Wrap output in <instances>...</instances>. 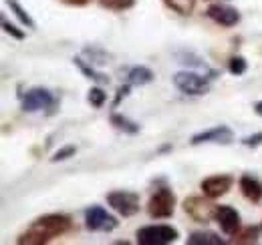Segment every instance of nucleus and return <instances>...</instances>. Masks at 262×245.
I'll list each match as a JSON object with an SVG mask.
<instances>
[{"label": "nucleus", "mask_w": 262, "mask_h": 245, "mask_svg": "<svg viewBox=\"0 0 262 245\" xmlns=\"http://www.w3.org/2000/svg\"><path fill=\"white\" fill-rule=\"evenodd\" d=\"M131 87H133L131 83H125V85H121V87L117 89V94H115V99H113V103H111V105H113V109H117V107L121 105V101H123V99L129 94Z\"/></svg>", "instance_id": "nucleus-28"}, {"label": "nucleus", "mask_w": 262, "mask_h": 245, "mask_svg": "<svg viewBox=\"0 0 262 245\" xmlns=\"http://www.w3.org/2000/svg\"><path fill=\"white\" fill-rule=\"evenodd\" d=\"M216 79V72L210 70L208 75H202L196 70H180L173 75V85L178 91H182L184 94H190V96H200V94H206L210 92L212 87V81Z\"/></svg>", "instance_id": "nucleus-2"}, {"label": "nucleus", "mask_w": 262, "mask_h": 245, "mask_svg": "<svg viewBox=\"0 0 262 245\" xmlns=\"http://www.w3.org/2000/svg\"><path fill=\"white\" fill-rule=\"evenodd\" d=\"M23 111L25 113H38V111H45V113H55V109L59 107V99L45 87H33L23 94Z\"/></svg>", "instance_id": "nucleus-5"}, {"label": "nucleus", "mask_w": 262, "mask_h": 245, "mask_svg": "<svg viewBox=\"0 0 262 245\" xmlns=\"http://www.w3.org/2000/svg\"><path fill=\"white\" fill-rule=\"evenodd\" d=\"M188 245H224V239L214 231H194L188 237Z\"/></svg>", "instance_id": "nucleus-18"}, {"label": "nucleus", "mask_w": 262, "mask_h": 245, "mask_svg": "<svg viewBox=\"0 0 262 245\" xmlns=\"http://www.w3.org/2000/svg\"><path fill=\"white\" fill-rule=\"evenodd\" d=\"M164 4L180 16H192L196 10L198 0H164Z\"/></svg>", "instance_id": "nucleus-20"}, {"label": "nucleus", "mask_w": 262, "mask_h": 245, "mask_svg": "<svg viewBox=\"0 0 262 245\" xmlns=\"http://www.w3.org/2000/svg\"><path fill=\"white\" fill-rule=\"evenodd\" d=\"M75 153H77V147H75V145H65V147H61L59 151H55V155L51 157V163H61V161H67V159L75 157Z\"/></svg>", "instance_id": "nucleus-24"}, {"label": "nucleus", "mask_w": 262, "mask_h": 245, "mask_svg": "<svg viewBox=\"0 0 262 245\" xmlns=\"http://www.w3.org/2000/svg\"><path fill=\"white\" fill-rule=\"evenodd\" d=\"M105 199H107V205L119 217H133L139 213V207H141L139 193H135V191L115 189V191H109L105 195Z\"/></svg>", "instance_id": "nucleus-7"}, {"label": "nucleus", "mask_w": 262, "mask_h": 245, "mask_svg": "<svg viewBox=\"0 0 262 245\" xmlns=\"http://www.w3.org/2000/svg\"><path fill=\"white\" fill-rule=\"evenodd\" d=\"M206 16L212 20V22H216L218 27H224V29H232V27H236L238 22H240V12H238V8H234V6H230V4H224V2H214V4H210L208 8H206Z\"/></svg>", "instance_id": "nucleus-9"}, {"label": "nucleus", "mask_w": 262, "mask_h": 245, "mask_svg": "<svg viewBox=\"0 0 262 245\" xmlns=\"http://www.w3.org/2000/svg\"><path fill=\"white\" fill-rule=\"evenodd\" d=\"M182 209L194 223H210V221H214L218 205L214 203V199H210L206 195H190L184 199Z\"/></svg>", "instance_id": "nucleus-6"}, {"label": "nucleus", "mask_w": 262, "mask_h": 245, "mask_svg": "<svg viewBox=\"0 0 262 245\" xmlns=\"http://www.w3.org/2000/svg\"><path fill=\"white\" fill-rule=\"evenodd\" d=\"M238 187H240V193L246 201L250 203H260L262 201V181L256 175H250V173H244L240 179H238Z\"/></svg>", "instance_id": "nucleus-13"}, {"label": "nucleus", "mask_w": 262, "mask_h": 245, "mask_svg": "<svg viewBox=\"0 0 262 245\" xmlns=\"http://www.w3.org/2000/svg\"><path fill=\"white\" fill-rule=\"evenodd\" d=\"M176 205H178V197L171 191V187L160 185L156 187V191L151 193L149 201H147V215L151 219H169L176 213Z\"/></svg>", "instance_id": "nucleus-3"}, {"label": "nucleus", "mask_w": 262, "mask_h": 245, "mask_svg": "<svg viewBox=\"0 0 262 245\" xmlns=\"http://www.w3.org/2000/svg\"><path fill=\"white\" fill-rule=\"evenodd\" d=\"M260 227H262V225H260Z\"/></svg>", "instance_id": "nucleus-31"}, {"label": "nucleus", "mask_w": 262, "mask_h": 245, "mask_svg": "<svg viewBox=\"0 0 262 245\" xmlns=\"http://www.w3.org/2000/svg\"><path fill=\"white\" fill-rule=\"evenodd\" d=\"M87 101L93 109H101L105 103H107V92L103 91L101 87H91L87 92Z\"/></svg>", "instance_id": "nucleus-23"}, {"label": "nucleus", "mask_w": 262, "mask_h": 245, "mask_svg": "<svg viewBox=\"0 0 262 245\" xmlns=\"http://www.w3.org/2000/svg\"><path fill=\"white\" fill-rule=\"evenodd\" d=\"M242 145L248 147V149H258L262 145V131L260 133H254V135H248L242 139Z\"/></svg>", "instance_id": "nucleus-27"}, {"label": "nucleus", "mask_w": 262, "mask_h": 245, "mask_svg": "<svg viewBox=\"0 0 262 245\" xmlns=\"http://www.w3.org/2000/svg\"><path fill=\"white\" fill-rule=\"evenodd\" d=\"M260 229L256 225H248V227H240L234 235H232V243H256L260 239Z\"/></svg>", "instance_id": "nucleus-17"}, {"label": "nucleus", "mask_w": 262, "mask_h": 245, "mask_svg": "<svg viewBox=\"0 0 262 245\" xmlns=\"http://www.w3.org/2000/svg\"><path fill=\"white\" fill-rule=\"evenodd\" d=\"M75 223L65 213H49L36 217L29 229L16 237V243L20 245H45L55 241L57 237H63L69 231H73Z\"/></svg>", "instance_id": "nucleus-1"}, {"label": "nucleus", "mask_w": 262, "mask_h": 245, "mask_svg": "<svg viewBox=\"0 0 262 245\" xmlns=\"http://www.w3.org/2000/svg\"><path fill=\"white\" fill-rule=\"evenodd\" d=\"M234 141V131L228 125H218L212 129H206L202 133H196L190 139V145L198 147V145H206V143H218V145H230Z\"/></svg>", "instance_id": "nucleus-10"}, {"label": "nucleus", "mask_w": 262, "mask_h": 245, "mask_svg": "<svg viewBox=\"0 0 262 245\" xmlns=\"http://www.w3.org/2000/svg\"><path fill=\"white\" fill-rule=\"evenodd\" d=\"M99 4L113 12H125L135 6V0H99Z\"/></svg>", "instance_id": "nucleus-21"}, {"label": "nucleus", "mask_w": 262, "mask_h": 245, "mask_svg": "<svg viewBox=\"0 0 262 245\" xmlns=\"http://www.w3.org/2000/svg\"><path fill=\"white\" fill-rule=\"evenodd\" d=\"M135 239L139 245H167L180 239V231L171 225L158 223V225H143L135 231Z\"/></svg>", "instance_id": "nucleus-4"}, {"label": "nucleus", "mask_w": 262, "mask_h": 245, "mask_svg": "<svg viewBox=\"0 0 262 245\" xmlns=\"http://www.w3.org/2000/svg\"><path fill=\"white\" fill-rule=\"evenodd\" d=\"M254 113H256L258 117H262V101H256V103H254Z\"/></svg>", "instance_id": "nucleus-30"}, {"label": "nucleus", "mask_w": 262, "mask_h": 245, "mask_svg": "<svg viewBox=\"0 0 262 245\" xmlns=\"http://www.w3.org/2000/svg\"><path fill=\"white\" fill-rule=\"evenodd\" d=\"M246 70H248V61H246L244 57H240V55L230 57V61H228L230 75H234V77H242Z\"/></svg>", "instance_id": "nucleus-22"}, {"label": "nucleus", "mask_w": 262, "mask_h": 245, "mask_svg": "<svg viewBox=\"0 0 262 245\" xmlns=\"http://www.w3.org/2000/svg\"><path fill=\"white\" fill-rule=\"evenodd\" d=\"M85 55H89L91 57V64H105L107 62V55L101 51V48H95V46H91V48H85Z\"/></svg>", "instance_id": "nucleus-25"}, {"label": "nucleus", "mask_w": 262, "mask_h": 245, "mask_svg": "<svg viewBox=\"0 0 262 245\" xmlns=\"http://www.w3.org/2000/svg\"><path fill=\"white\" fill-rule=\"evenodd\" d=\"M214 221L220 225L222 233H224V235H230V237L242 227V225H240V213H238L234 207H230V205H218L216 215H214Z\"/></svg>", "instance_id": "nucleus-12"}, {"label": "nucleus", "mask_w": 262, "mask_h": 245, "mask_svg": "<svg viewBox=\"0 0 262 245\" xmlns=\"http://www.w3.org/2000/svg\"><path fill=\"white\" fill-rule=\"evenodd\" d=\"M6 4H8V8H10V12L20 20V24L23 27H27V29H31V31H34L36 29V22L33 20V16L23 8V4L18 2V0H4Z\"/></svg>", "instance_id": "nucleus-19"}, {"label": "nucleus", "mask_w": 262, "mask_h": 245, "mask_svg": "<svg viewBox=\"0 0 262 245\" xmlns=\"http://www.w3.org/2000/svg\"><path fill=\"white\" fill-rule=\"evenodd\" d=\"M156 75L151 68L143 66V64H137V66H131L127 70V83H131L133 87H143V85H149L154 83Z\"/></svg>", "instance_id": "nucleus-14"}, {"label": "nucleus", "mask_w": 262, "mask_h": 245, "mask_svg": "<svg viewBox=\"0 0 262 245\" xmlns=\"http://www.w3.org/2000/svg\"><path fill=\"white\" fill-rule=\"evenodd\" d=\"M232 187H234V177H232V175H226V173L206 177V179H202V183H200L202 193H204L206 197H210V199H220V197L228 195Z\"/></svg>", "instance_id": "nucleus-11"}, {"label": "nucleus", "mask_w": 262, "mask_h": 245, "mask_svg": "<svg viewBox=\"0 0 262 245\" xmlns=\"http://www.w3.org/2000/svg\"><path fill=\"white\" fill-rule=\"evenodd\" d=\"M2 29H4L6 34H10L14 40H23V38H25V32L20 31V29H16L12 22H8L6 18H2Z\"/></svg>", "instance_id": "nucleus-26"}, {"label": "nucleus", "mask_w": 262, "mask_h": 245, "mask_svg": "<svg viewBox=\"0 0 262 245\" xmlns=\"http://www.w3.org/2000/svg\"><path fill=\"white\" fill-rule=\"evenodd\" d=\"M109 122H111L117 131H121V133H125V135H137V133L141 131V127H139L137 122L127 119L125 115H119V113H111Z\"/></svg>", "instance_id": "nucleus-16"}, {"label": "nucleus", "mask_w": 262, "mask_h": 245, "mask_svg": "<svg viewBox=\"0 0 262 245\" xmlns=\"http://www.w3.org/2000/svg\"><path fill=\"white\" fill-rule=\"evenodd\" d=\"M73 64L87 77V79H91L93 83H97V85H109V77L105 75V72H99L97 68L91 64V62H87L85 59H81V57H75L73 59Z\"/></svg>", "instance_id": "nucleus-15"}, {"label": "nucleus", "mask_w": 262, "mask_h": 245, "mask_svg": "<svg viewBox=\"0 0 262 245\" xmlns=\"http://www.w3.org/2000/svg\"><path fill=\"white\" fill-rule=\"evenodd\" d=\"M119 227V219L101 205H91L85 209V229L91 233H111Z\"/></svg>", "instance_id": "nucleus-8"}, {"label": "nucleus", "mask_w": 262, "mask_h": 245, "mask_svg": "<svg viewBox=\"0 0 262 245\" xmlns=\"http://www.w3.org/2000/svg\"><path fill=\"white\" fill-rule=\"evenodd\" d=\"M59 2H63L67 6H87L91 0H59Z\"/></svg>", "instance_id": "nucleus-29"}]
</instances>
